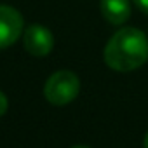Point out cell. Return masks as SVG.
I'll use <instances>...</instances> for the list:
<instances>
[{"mask_svg":"<svg viewBox=\"0 0 148 148\" xmlns=\"http://www.w3.org/2000/svg\"><path fill=\"white\" fill-rule=\"evenodd\" d=\"M79 91L80 80L70 70H59L52 73L44 86V96L54 106H64L71 103L79 96Z\"/></svg>","mask_w":148,"mask_h":148,"instance_id":"7a4b0ae2","label":"cell"},{"mask_svg":"<svg viewBox=\"0 0 148 148\" xmlns=\"http://www.w3.org/2000/svg\"><path fill=\"white\" fill-rule=\"evenodd\" d=\"M71 148H87V146H80V145H77V146H71Z\"/></svg>","mask_w":148,"mask_h":148,"instance_id":"9c48e42d","label":"cell"},{"mask_svg":"<svg viewBox=\"0 0 148 148\" xmlns=\"http://www.w3.org/2000/svg\"><path fill=\"white\" fill-rule=\"evenodd\" d=\"M99 11L108 23L122 25L131 16V4L129 0H101Z\"/></svg>","mask_w":148,"mask_h":148,"instance_id":"5b68a950","label":"cell"},{"mask_svg":"<svg viewBox=\"0 0 148 148\" xmlns=\"http://www.w3.org/2000/svg\"><path fill=\"white\" fill-rule=\"evenodd\" d=\"M7 108H9V101H7V96H5L2 91H0V117H2V115H5Z\"/></svg>","mask_w":148,"mask_h":148,"instance_id":"8992f818","label":"cell"},{"mask_svg":"<svg viewBox=\"0 0 148 148\" xmlns=\"http://www.w3.org/2000/svg\"><path fill=\"white\" fill-rule=\"evenodd\" d=\"M143 146H145V148H148V132H146V136H145V141H143Z\"/></svg>","mask_w":148,"mask_h":148,"instance_id":"ba28073f","label":"cell"},{"mask_svg":"<svg viewBox=\"0 0 148 148\" xmlns=\"http://www.w3.org/2000/svg\"><path fill=\"white\" fill-rule=\"evenodd\" d=\"M146 61L148 38L138 28H120L105 47V63L115 71H132Z\"/></svg>","mask_w":148,"mask_h":148,"instance_id":"6da1fadb","label":"cell"},{"mask_svg":"<svg viewBox=\"0 0 148 148\" xmlns=\"http://www.w3.org/2000/svg\"><path fill=\"white\" fill-rule=\"evenodd\" d=\"M23 44L25 49L37 58H44L47 56L52 47H54V37L51 33V30H47L42 25H30L25 33H23Z\"/></svg>","mask_w":148,"mask_h":148,"instance_id":"277c9868","label":"cell"},{"mask_svg":"<svg viewBox=\"0 0 148 148\" xmlns=\"http://www.w3.org/2000/svg\"><path fill=\"white\" fill-rule=\"evenodd\" d=\"M132 2H134V5L139 11H143L145 14H148V0H132Z\"/></svg>","mask_w":148,"mask_h":148,"instance_id":"52a82bcc","label":"cell"},{"mask_svg":"<svg viewBox=\"0 0 148 148\" xmlns=\"http://www.w3.org/2000/svg\"><path fill=\"white\" fill-rule=\"evenodd\" d=\"M25 19L19 11L11 5L0 4V49L12 45L23 33Z\"/></svg>","mask_w":148,"mask_h":148,"instance_id":"3957f363","label":"cell"}]
</instances>
